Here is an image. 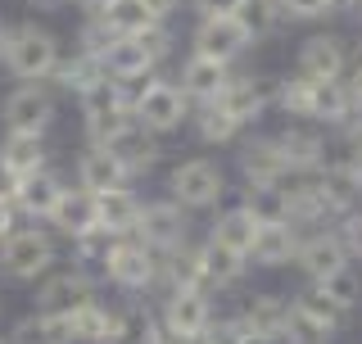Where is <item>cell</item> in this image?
<instances>
[{"mask_svg":"<svg viewBox=\"0 0 362 344\" xmlns=\"http://www.w3.org/2000/svg\"><path fill=\"white\" fill-rule=\"evenodd\" d=\"M14 222H18V209H14V200H0V245H5V240L18 231Z\"/></svg>","mask_w":362,"mask_h":344,"instance_id":"47","label":"cell"},{"mask_svg":"<svg viewBox=\"0 0 362 344\" xmlns=\"http://www.w3.org/2000/svg\"><path fill=\"white\" fill-rule=\"evenodd\" d=\"M339 5H344V0H281V9H286L290 18H326V14H335Z\"/></svg>","mask_w":362,"mask_h":344,"instance_id":"41","label":"cell"},{"mask_svg":"<svg viewBox=\"0 0 362 344\" xmlns=\"http://www.w3.org/2000/svg\"><path fill=\"white\" fill-rule=\"evenodd\" d=\"M195 344H249V331L240 326V317H226V322H209Z\"/></svg>","mask_w":362,"mask_h":344,"instance_id":"40","label":"cell"},{"mask_svg":"<svg viewBox=\"0 0 362 344\" xmlns=\"http://www.w3.org/2000/svg\"><path fill=\"white\" fill-rule=\"evenodd\" d=\"M344 326H349V313L335 299H326L317 285H308V290H299L290 299V336H294V344H331Z\"/></svg>","mask_w":362,"mask_h":344,"instance_id":"2","label":"cell"},{"mask_svg":"<svg viewBox=\"0 0 362 344\" xmlns=\"http://www.w3.org/2000/svg\"><path fill=\"white\" fill-rule=\"evenodd\" d=\"M54 268V240L41 227H23L0 245V277L9 281H37Z\"/></svg>","mask_w":362,"mask_h":344,"instance_id":"3","label":"cell"},{"mask_svg":"<svg viewBox=\"0 0 362 344\" xmlns=\"http://www.w3.org/2000/svg\"><path fill=\"white\" fill-rule=\"evenodd\" d=\"M9 344H73V336H68V322L54 313H28L18 317L14 331H9Z\"/></svg>","mask_w":362,"mask_h":344,"instance_id":"29","label":"cell"},{"mask_svg":"<svg viewBox=\"0 0 362 344\" xmlns=\"http://www.w3.org/2000/svg\"><path fill=\"white\" fill-rule=\"evenodd\" d=\"M199 263H204V281H209V290L218 285V290H226V285H235L245 277V254H235V249L218 245V240H209V245H199Z\"/></svg>","mask_w":362,"mask_h":344,"instance_id":"28","label":"cell"},{"mask_svg":"<svg viewBox=\"0 0 362 344\" xmlns=\"http://www.w3.org/2000/svg\"><path fill=\"white\" fill-rule=\"evenodd\" d=\"M344 68H349L344 37L322 32V37L303 41V50H299V77H308V82H335V77H344Z\"/></svg>","mask_w":362,"mask_h":344,"instance_id":"12","label":"cell"},{"mask_svg":"<svg viewBox=\"0 0 362 344\" xmlns=\"http://www.w3.org/2000/svg\"><path fill=\"white\" fill-rule=\"evenodd\" d=\"M136 41H141L145 50H150V59H154V64H158V59H168V50H173V32L158 28V23H154L150 32H145V37H136Z\"/></svg>","mask_w":362,"mask_h":344,"instance_id":"44","label":"cell"},{"mask_svg":"<svg viewBox=\"0 0 362 344\" xmlns=\"http://www.w3.org/2000/svg\"><path fill=\"white\" fill-rule=\"evenodd\" d=\"M64 322H68V336H73V344H105V340H109V326H113V313L90 299V304L77 308V313H68Z\"/></svg>","mask_w":362,"mask_h":344,"instance_id":"32","label":"cell"},{"mask_svg":"<svg viewBox=\"0 0 362 344\" xmlns=\"http://www.w3.org/2000/svg\"><path fill=\"white\" fill-rule=\"evenodd\" d=\"M276 145H281V154H286V164L294 177H308V172H322L326 168V141H322V132L308 127V122H299V127H286L276 136Z\"/></svg>","mask_w":362,"mask_h":344,"instance_id":"18","label":"cell"},{"mask_svg":"<svg viewBox=\"0 0 362 344\" xmlns=\"http://www.w3.org/2000/svg\"><path fill=\"white\" fill-rule=\"evenodd\" d=\"M59 200H64V181L50 168L32 172V177H18V186H14V209L23 217H32V222H50Z\"/></svg>","mask_w":362,"mask_h":344,"instance_id":"13","label":"cell"},{"mask_svg":"<svg viewBox=\"0 0 362 344\" xmlns=\"http://www.w3.org/2000/svg\"><path fill=\"white\" fill-rule=\"evenodd\" d=\"M0 164H5L14 177H32V172L45 168V141L32 132H5L0 141Z\"/></svg>","mask_w":362,"mask_h":344,"instance_id":"27","label":"cell"},{"mask_svg":"<svg viewBox=\"0 0 362 344\" xmlns=\"http://www.w3.org/2000/svg\"><path fill=\"white\" fill-rule=\"evenodd\" d=\"M32 5H37V9H59L64 0H32Z\"/></svg>","mask_w":362,"mask_h":344,"instance_id":"54","label":"cell"},{"mask_svg":"<svg viewBox=\"0 0 362 344\" xmlns=\"http://www.w3.org/2000/svg\"><path fill=\"white\" fill-rule=\"evenodd\" d=\"M105 277L113 285H122V290H150V285L163 277V258H158V249H150L145 240L122 236L118 245H113L109 263H105Z\"/></svg>","mask_w":362,"mask_h":344,"instance_id":"5","label":"cell"},{"mask_svg":"<svg viewBox=\"0 0 362 344\" xmlns=\"http://www.w3.org/2000/svg\"><path fill=\"white\" fill-rule=\"evenodd\" d=\"M339 164H344V172H349V181H354V186L362 190V141H358V145H349V154L339 159Z\"/></svg>","mask_w":362,"mask_h":344,"instance_id":"46","label":"cell"},{"mask_svg":"<svg viewBox=\"0 0 362 344\" xmlns=\"http://www.w3.org/2000/svg\"><path fill=\"white\" fill-rule=\"evenodd\" d=\"M105 64H100L95 59V55H73V59H68V64H59V68H54V82H59L64 91H77V96H86V91L90 86H100V82H105Z\"/></svg>","mask_w":362,"mask_h":344,"instance_id":"33","label":"cell"},{"mask_svg":"<svg viewBox=\"0 0 362 344\" xmlns=\"http://www.w3.org/2000/svg\"><path fill=\"white\" fill-rule=\"evenodd\" d=\"M141 5H145V9H150V14H154L158 23H163L168 14H173V5H177V0H141Z\"/></svg>","mask_w":362,"mask_h":344,"instance_id":"51","label":"cell"},{"mask_svg":"<svg viewBox=\"0 0 362 344\" xmlns=\"http://www.w3.org/2000/svg\"><path fill=\"white\" fill-rule=\"evenodd\" d=\"M113 41H118V37H113V32L105 28V18H95V23H86V28H82V50H86V55H95L100 64H105V50H109Z\"/></svg>","mask_w":362,"mask_h":344,"instance_id":"42","label":"cell"},{"mask_svg":"<svg viewBox=\"0 0 362 344\" xmlns=\"http://www.w3.org/2000/svg\"><path fill=\"white\" fill-rule=\"evenodd\" d=\"M5 45H9V23H0V64H5Z\"/></svg>","mask_w":362,"mask_h":344,"instance_id":"53","label":"cell"},{"mask_svg":"<svg viewBox=\"0 0 362 344\" xmlns=\"http://www.w3.org/2000/svg\"><path fill=\"white\" fill-rule=\"evenodd\" d=\"M349 96H354V113H362V64L354 68V77H349Z\"/></svg>","mask_w":362,"mask_h":344,"instance_id":"49","label":"cell"},{"mask_svg":"<svg viewBox=\"0 0 362 344\" xmlns=\"http://www.w3.org/2000/svg\"><path fill=\"white\" fill-rule=\"evenodd\" d=\"M294 254H299V227H294V222L258 227L254 249H249L254 268H286V263H294Z\"/></svg>","mask_w":362,"mask_h":344,"instance_id":"21","label":"cell"},{"mask_svg":"<svg viewBox=\"0 0 362 344\" xmlns=\"http://www.w3.org/2000/svg\"><path fill=\"white\" fill-rule=\"evenodd\" d=\"M50 227H59V231H64L68 240H77V236H86L90 227H100L95 195H86V190H64L59 209L50 213Z\"/></svg>","mask_w":362,"mask_h":344,"instance_id":"26","label":"cell"},{"mask_svg":"<svg viewBox=\"0 0 362 344\" xmlns=\"http://www.w3.org/2000/svg\"><path fill=\"white\" fill-rule=\"evenodd\" d=\"M54 122V96L37 82H23L14 96L5 100V127L9 132H32L41 136Z\"/></svg>","mask_w":362,"mask_h":344,"instance_id":"9","label":"cell"},{"mask_svg":"<svg viewBox=\"0 0 362 344\" xmlns=\"http://www.w3.org/2000/svg\"><path fill=\"white\" fill-rule=\"evenodd\" d=\"M141 209L145 204L136 200L132 190H109V195H95V213H100V227H105L109 236H136V222H141Z\"/></svg>","mask_w":362,"mask_h":344,"instance_id":"24","label":"cell"},{"mask_svg":"<svg viewBox=\"0 0 362 344\" xmlns=\"http://www.w3.org/2000/svg\"><path fill=\"white\" fill-rule=\"evenodd\" d=\"M349 118H354V96H349L344 77H335V82H308V113H303V122L344 127Z\"/></svg>","mask_w":362,"mask_h":344,"instance_id":"19","label":"cell"},{"mask_svg":"<svg viewBox=\"0 0 362 344\" xmlns=\"http://www.w3.org/2000/svg\"><path fill=\"white\" fill-rule=\"evenodd\" d=\"M226 82H231V68L222 59H209V55H190L181 64V96L199 100V105H218Z\"/></svg>","mask_w":362,"mask_h":344,"instance_id":"15","label":"cell"},{"mask_svg":"<svg viewBox=\"0 0 362 344\" xmlns=\"http://www.w3.org/2000/svg\"><path fill=\"white\" fill-rule=\"evenodd\" d=\"M245 0H195V9L204 18H222V14H240Z\"/></svg>","mask_w":362,"mask_h":344,"instance_id":"45","label":"cell"},{"mask_svg":"<svg viewBox=\"0 0 362 344\" xmlns=\"http://www.w3.org/2000/svg\"><path fill=\"white\" fill-rule=\"evenodd\" d=\"M77 5L90 9V14H105V9H109V0H77Z\"/></svg>","mask_w":362,"mask_h":344,"instance_id":"52","label":"cell"},{"mask_svg":"<svg viewBox=\"0 0 362 344\" xmlns=\"http://www.w3.org/2000/svg\"><path fill=\"white\" fill-rule=\"evenodd\" d=\"M150 68H154V59L136 37H118L105 50V73L118 77V82H141V77H150Z\"/></svg>","mask_w":362,"mask_h":344,"instance_id":"25","label":"cell"},{"mask_svg":"<svg viewBox=\"0 0 362 344\" xmlns=\"http://www.w3.org/2000/svg\"><path fill=\"white\" fill-rule=\"evenodd\" d=\"M240 326L249 331V340L290 336V299H281V294H254L240 313Z\"/></svg>","mask_w":362,"mask_h":344,"instance_id":"20","label":"cell"},{"mask_svg":"<svg viewBox=\"0 0 362 344\" xmlns=\"http://www.w3.org/2000/svg\"><path fill=\"white\" fill-rule=\"evenodd\" d=\"M213 322V308H209V294L204 290H173L163 304V326L177 331V336H190L199 340Z\"/></svg>","mask_w":362,"mask_h":344,"instance_id":"17","label":"cell"},{"mask_svg":"<svg viewBox=\"0 0 362 344\" xmlns=\"http://www.w3.org/2000/svg\"><path fill=\"white\" fill-rule=\"evenodd\" d=\"M168 190H173V204H181V209H213L226 195V172L213 159H186V164L173 168Z\"/></svg>","mask_w":362,"mask_h":344,"instance_id":"4","label":"cell"},{"mask_svg":"<svg viewBox=\"0 0 362 344\" xmlns=\"http://www.w3.org/2000/svg\"><path fill=\"white\" fill-rule=\"evenodd\" d=\"M218 105H222V109H226V113H231V118L245 127V122H258V118L267 113L272 96L263 91V82H254V77H231Z\"/></svg>","mask_w":362,"mask_h":344,"instance_id":"23","label":"cell"},{"mask_svg":"<svg viewBox=\"0 0 362 344\" xmlns=\"http://www.w3.org/2000/svg\"><path fill=\"white\" fill-rule=\"evenodd\" d=\"M254 236H258V222H254V213L240 204V209H226L218 222H213V236H209V240H218V245H226V249H235V254L249 258Z\"/></svg>","mask_w":362,"mask_h":344,"instance_id":"30","label":"cell"},{"mask_svg":"<svg viewBox=\"0 0 362 344\" xmlns=\"http://www.w3.org/2000/svg\"><path fill=\"white\" fill-rule=\"evenodd\" d=\"M100 150H109L113 159H118L122 168H127V177L132 172H145V168H154L158 164V141H154V132H145L136 118H127L118 132L109 136Z\"/></svg>","mask_w":362,"mask_h":344,"instance_id":"14","label":"cell"},{"mask_svg":"<svg viewBox=\"0 0 362 344\" xmlns=\"http://www.w3.org/2000/svg\"><path fill=\"white\" fill-rule=\"evenodd\" d=\"M235 132H240V122H235L222 105H204V109H199V118H195V136H199L204 145H231V141H235Z\"/></svg>","mask_w":362,"mask_h":344,"instance_id":"36","label":"cell"},{"mask_svg":"<svg viewBox=\"0 0 362 344\" xmlns=\"http://www.w3.org/2000/svg\"><path fill=\"white\" fill-rule=\"evenodd\" d=\"M132 118L141 122L145 132H177L181 122L190 118V100L181 96V86L173 82H150L145 86V96L136 100V109H132Z\"/></svg>","mask_w":362,"mask_h":344,"instance_id":"7","label":"cell"},{"mask_svg":"<svg viewBox=\"0 0 362 344\" xmlns=\"http://www.w3.org/2000/svg\"><path fill=\"white\" fill-rule=\"evenodd\" d=\"M349 263L354 258H349L339 231H317L308 240H299V254H294V268H299L313 285H322L326 277H335L339 268H349Z\"/></svg>","mask_w":362,"mask_h":344,"instance_id":"8","label":"cell"},{"mask_svg":"<svg viewBox=\"0 0 362 344\" xmlns=\"http://www.w3.org/2000/svg\"><path fill=\"white\" fill-rule=\"evenodd\" d=\"M113 245H118V236H109L105 227H90L86 236L73 240V254L82 258V263H100V268H105L109 254H113Z\"/></svg>","mask_w":362,"mask_h":344,"instance_id":"39","label":"cell"},{"mask_svg":"<svg viewBox=\"0 0 362 344\" xmlns=\"http://www.w3.org/2000/svg\"><path fill=\"white\" fill-rule=\"evenodd\" d=\"M317 290L326 294V299H335L339 308H344V313H354V308L362 304V277L354 268H339L335 277H326L322 285H317Z\"/></svg>","mask_w":362,"mask_h":344,"instance_id":"38","label":"cell"},{"mask_svg":"<svg viewBox=\"0 0 362 344\" xmlns=\"http://www.w3.org/2000/svg\"><path fill=\"white\" fill-rule=\"evenodd\" d=\"M0 344H9V340H0Z\"/></svg>","mask_w":362,"mask_h":344,"instance_id":"55","label":"cell"},{"mask_svg":"<svg viewBox=\"0 0 362 344\" xmlns=\"http://www.w3.org/2000/svg\"><path fill=\"white\" fill-rule=\"evenodd\" d=\"M95 18H105V28L113 32V37H145V32L158 23L141 0H109V9L95 14Z\"/></svg>","mask_w":362,"mask_h":344,"instance_id":"31","label":"cell"},{"mask_svg":"<svg viewBox=\"0 0 362 344\" xmlns=\"http://www.w3.org/2000/svg\"><path fill=\"white\" fill-rule=\"evenodd\" d=\"M186 236H190V222H186V209L173 200H158V204H145L141 209V222H136V240H145L158 254H177L186 249Z\"/></svg>","mask_w":362,"mask_h":344,"instance_id":"6","label":"cell"},{"mask_svg":"<svg viewBox=\"0 0 362 344\" xmlns=\"http://www.w3.org/2000/svg\"><path fill=\"white\" fill-rule=\"evenodd\" d=\"M245 209L254 213V222H258V227L290 222V195H286V186H249Z\"/></svg>","mask_w":362,"mask_h":344,"instance_id":"34","label":"cell"},{"mask_svg":"<svg viewBox=\"0 0 362 344\" xmlns=\"http://www.w3.org/2000/svg\"><path fill=\"white\" fill-rule=\"evenodd\" d=\"M339 240H344L349 258H362V209H354L349 217H339Z\"/></svg>","mask_w":362,"mask_h":344,"instance_id":"43","label":"cell"},{"mask_svg":"<svg viewBox=\"0 0 362 344\" xmlns=\"http://www.w3.org/2000/svg\"><path fill=\"white\" fill-rule=\"evenodd\" d=\"M122 181H127V168H122L109 150H86L82 159H77V190L109 195V190H118Z\"/></svg>","mask_w":362,"mask_h":344,"instance_id":"22","label":"cell"},{"mask_svg":"<svg viewBox=\"0 0 362 344\" xmlns=\"http://www.w3.org/2000/svg\"><path fill=\"white\" fill-rule=\"evenodd\" d=\"M14 186H18V177L0 164V200H14Z\"/></svg>","mask_w":362,"mask_h":344,"instance_id":"50","label":"cell"},{"mask_svg":"<svg viewBox=\"0 0 362 344\" xmlns=\"http://www.w3.org/2000/svg\"><path fill=\"white\" fill-rule=\"evenodd\" d=\"M249 41H254V37H249V28L235 14L204 18L195 28V55H209V59H222V64H231L235 55H245Z\"/></svg>","mask_w":362,"mask_h":344,"instance_id":"10","label":"cell"},{"mask_svg":"<svg viewBox=\"0 0 362 344\" xmlns=\"http://www.w3.org/2000/svg\"><path fill=\"white\" fill-rule=\"evenodd\" d=\"M154 344H195V340L177 336V331H168V326H154Z\"/></svg>","mask_w":362,"mask_h":344,"instance_id":"48","label":"cell"},{"mask_svg":"<svg viewBox=\"0 0 362 344\" xmlns=\"http://www.w3.org/2000/svg\"><path fill=\"white\" fill-rule=\"evenodd\" d=\"M5 68L18 77V82L54 77V68H59V41H54L45 28H37V23H18V28H9Z\"/></svg>","mask_w":362,"mask_h":344,"instance_id":"1","label":"cell"},{"mask_svg":"<svg viewBox=\"0 0 362 344\" xmlns=\"http://www.w3.org/2000/svg\"><path fill=\"white\" fill-rule=\"evenodd\" d=\"M249 28V37H267V32L281 28V18H286V9H281V0H245L240 14H235Z\"/></svg>","mask_w":362,"mask_h":344,"instance_id":"37","label":"cell"},{"mask_svg":"<svg viewBox=\"0 0 362 344\" xmlns=\"http://www.w3.org/2000/svg\"><path fill=\"white\" fill-rule=\"evenodd\" d=\"M240 172L249 186H286V177H294L286 154H281L276 136H258V141L240 145Z\"/></svg>","mask_w":362,"mask_h":344,"instance_id":"11","label":"cell"},{"mask_svg":"<svg viewBox=\"0 0 362 344\" xmlns=\"http://www.w3.org/2000/svg\"><path fill=\"white\" fill-rule=\"evenodd\" d=\"M154 317L145 308H127V313H113L109 340L105 344H154Z\"/></svg>","mask_w":362,"mask_h":344,"instance_id":"35","label":"cell"},{"mask_svg":"<svg viewBox=\"0 0 362 344\" xmlns=\"http://www.w3.org/2000/svg\"><path fill=\"white\" fill-rule=\"evenodd\" d=\"M95 299V285H90L86 272H59V277H50L37 290V308L41 313H54V317H68L77 313L82 304Z\"/></svg>","mask_w":362,"mask_h":344,"instance_id":"16","label":"cell"}]
</instances>
